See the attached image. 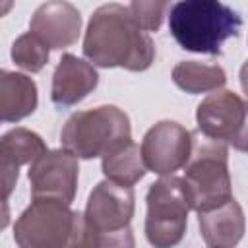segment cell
Wrapping results in <instances>:
<instances>
[{"label":"cell","mask_w":248,"mask_h":248,"mask_svg":"<svg viewBox=\"0 0 248 248\" xmlns=\"http://www.w3.org/2000/svg\"><path fill=\"white\" fill-rule=\"evenodd\" d=\"M83 54L101 68L143 72L155 58L151 37L136 23L128 6L105 4L87 23Z\"/></svg>","instance_id":"obj_1"},{"label":"cell","mask_w":248,"mask_h":248,"mask_svg":"<svg viewBox=\"0 0 248 248\" xmlns=\"http://www.w3.org/2000/svg\"><path fill=\"white\" fill-rule=\"evenodd\" d=\"M240 27L242 17L217 0H184L170 6L169 29L184 50L221 54L223 43L236 37Z\"/></svg>","instance_id":"obj_2"},{"label":"cell","mask_w":248,"mask_h":248,"mask_svg":"<svg viewBox=\"0 0 248 248\" xmlns=\"http://www.w3.org/2000/svg\"><path fill=\"white\" fill-rule=\"evenodd\" d=\"M227 143L203 134H192V155L184 167V192L190 209L211 211L232 200L227 165Z\"/></svg>","instance_id":"obj_3"},{"label":"cell","mask_w":248,"mask_h":248,"mask_svg":"<svg viewBox=\"0 0 248 248\" xmlns=\"http://www.w3.org/2000/svg\"><path fill=\"white\" fill-rule=\"evenodd\" d=\"M128 140H132L130 118L114 105L74 112L60 134L62 147L79 159L105 157Z\"/></svg>","instance_id":"obj_4"},{"label":"cell","mask_w":248,"mask_h":248,"mask_svg":"<svg viewBox=\"0 0 248 248\" xmlns=\"http://www.w3.org/2000/svg\"><path fill=\"white\" fill-rule=\"evenodd\" d=\"M145 202V236L149 244L153 248L176 246L186 232L190 211L182 178L172 174L159 178L149 186Z\"/></svg>","instance_id":"obj_5"},{"label":"cell","mask_w":248,"mask_h":248,"mask_svg":"<svg viewBox=\"0 0 248 248\" xmlns=\"http://www.w3.org/2000/svg\"><path fill=\"white\" fill-rule=\"evenodd\" d=\"M76 211L60 200H33L14 227L19 248H66L74 231Z\"/></svg>","instance_id":"obj_6"},{"label":"cell","mask_w":248,"mask_h":248,"mask_svg":"<svg viewBox=\"0 0 248 248\" xmlns=\"http://www.w3.org/2000/svg\"><path fill=\"white\" fill-rule=\"evenodd\" d=\"M141 157L147 170L170 176L186 167L192 155V132L172 120H161L147 130L141 141Z\"/></svg>","instance_id":"obj_7"},{"label":"cell","mask_w":248,"mask_h":248,"mask_svg":"<svg viewBox=\"0 0 248 248\" xmlns=\"http://www.w3.org/2000/svg\"><path fill=\"white\" fill-rule=\"evenodd\" d=\"M78 157L66 149H52L41 155L29 167L31 198L60 200L72 203L78 186Z\"/></svg>","instance_id":"obj_8"},{"label":"cell","mask_w":248,"mask_h":248,"mask_svg":"<svg viewBox=\"0 0 248 248\" xmlns=\"http://www.w3.org/2000/svg\"><path fill=\"white\" fill-rule=\"evenodd\" d=\"M248 112V103H244L232 91H215L207 95L196 110V120L200 134L232 143L240 134Z\"/></svg>","instance_id":"obj_9"},{"label":"cell","mask_w":248,"mask_h":248,"mask_svg":"<svg viewBox=\"0 0 248 248\" xmlns=\"http://www.w3.org/2000/svg\"><path fill=\"white\" fill-rule=\"evenodd\" d=\"M83 213L99 232L126 229L134 215V190L112 180H103L91 190Z\"/></svg>","instance_id":"obj_10"},{"label":"cell","mask_w":248,"mask_h":248,"mask_svg":"<svg viewBox=\"0 0 248 248\" xmlns=\"http://www.w3.org/2000/svg\"><path fill=\"white\" fill-rule=\"evenodd\" d=\"M29 31L43 39L48 48H66L79 37L81 16L70 2H46L31 16Z\"/></svg>","instance_id":"obj_11"},{"label":"cell","mask_w":248,"mask_h":248,"mask_svg":"<svg viewBox=\"0 0 248 248\" xmlns=\"http://www.w3.org/2000/svg\"><path fill=\"white\" fill-rule=\"evenodd\" d=\"M99 83V74L93 64L74 56L64 54L58 60V66L52 76L50 99L56 107H72L85 99Z\"/></svg>","instance_id":"obj_12"},{"label":"cell","mask_w":248,"mask_h":248,"mask_svg":"<svg viewBox=\"0 0 248 248\" xmlns=\"http://www.w3.org/2000/svg\"><path fill=\"white\" fill-rule=\"evenodd\" d=\"M46 153L43 138L27 128H14L6 132L0 140V169L4 184V202H8L10 192L14 190L19 174V167L35 163L41 155Z\"/></svg>","instance_id":"obj_13"},{"label":"cell","mask_w":248,"mask_h":248,"mask_svg":"<svg viewBox=\"0 0 248 248\" xmlns=\"http://www.w3.org/2000/svg\"><path fill=\"white\" fill-rule=\"evenodd\" d=\"M198 225L209 248H234L246 229L242 207L234 198L217 209L198 213Z\"/></svg>","instance_id":"obj_14"},{"label":"cell","mask_w":248,"mask_h":248,"mask_svg":"<svg viewBox=\"0 0 248 248\" xmlns=\"http://www.w3.org/2000/svg\"><path fill=\"white\" fill-rule=\"evenodd\" d=\"M37 108V85L17 72H0V116L4 122H17Z\"/></svg>","instance_id":"obj_15"},{"label":"cell","mask_w":248,"mask_h":248,"mask_svg":"<svg viewBox=\"0 0 248 248\" xmlns=\"http://www.w3.org/2000/svg\"><path fill=\"white\" fill-rule=\"evenodd\" d=\"M101 169H103V174L107 176V180H112L126 188H132L147 172V169L143 165L141 149L132 140L110 149L103 157Z\"/></svg>","instance_id":"obj_16"},{"label":"cell","mask_w":248,"mask_h":248,"mask_svg":"<svg viewBox=\"0 0 248 248\" xmlns=\"http://www.w3.org/2000/svg\"><path fill=\"white\" fill-rule=\"evenodd\" d=\"M172 81L186 93L217 91L225 85L227 74L217 64H202L196 60H182L172 68Z\"/></svg>","instance_id":"obj_17"},{"label":"cell","mask_w":248,"mask_h":248,"mask_svg":"<svg viewBox=\"0 0 248 248\" xmlns=\"http://www.w3.org/2000/svg\"><path fill=\"white\" fill-rule=\"evenodd\" d=\"M12 60L16 66L27 72H39L48 60V45L35 33L27 31L19 35L12 45Z\"/></svg>","instance_id":"obj_18"},{"label":"cell","mask_w":248,"mask_h":248,"mask_svg":"<svg viewBox=\"0 0 248 248\" xmlns=\"http://www.w3.org/2000/svg\"><path fill=\"white\" fill-rule=\"evenodd\" d=\"M128 8L136 23L147 33V31H157L161 27V21L169 4L167 2H132L128 4Z\"/></svg>","instance_id":"obj_19"},{"label":"cell","mask_w":248,"mask_h":248,"mask_svg":"<svg viewBox=\"0 0 248 248\" xmlns=\"http://www.w3.org/2000/svg\"><path fill=\"white\" fill-rule=\"evenodd\" d=\"M134 232L130 227L110 232H99L97 231V248H134Z\"/></svg>","instance_id":"obj_20"},{"label":"cell","mask_w":248,"mask_h":248,"mask_svg":"<svg viewBox=\"0 0 248 248\" xmlns=\"http://www.w3.org/2000/svg\"><path fill=\"white\" fill-rule=\"evenodd\" d=\"M231 145H232L234 149H238V151L248 153V112H246V120H244V126H242L240 134L236 136V140H234Z\"/></svg>","instance_id":"obj_21"},{"label":"cell","mask_w":248,"mask_h":248,"mask_svg":"<svg viewBox=\"0 0 248 248\" xmlns=\"http://www.w3.org/2000/svg\"><path fill=\"white\" fill-rule=\"evenodd\" d=\"M240 85H242V91L246 93V97H248V60L242 64V68H240Z\"/></svg>","instance_id":"obj_22"}]
</instances>
